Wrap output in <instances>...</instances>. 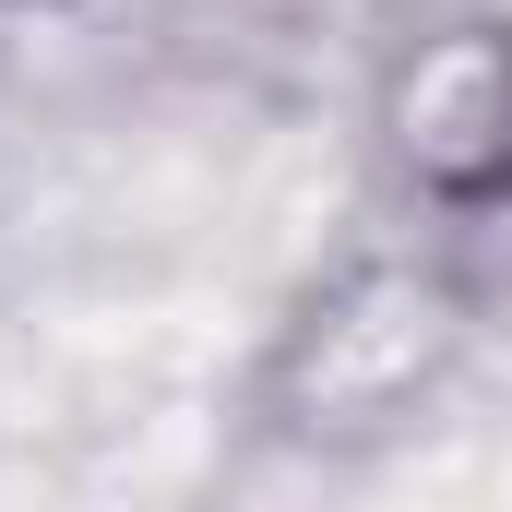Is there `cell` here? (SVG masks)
Segmentation results:
<instances>
[{
    "label": "cell",
    "instance_id": "1",
    "mask_svg": "<svg viewBox=\"0 0 512 512\" xmlns=\"http://www.w3.org/2000/svg\"><path fill=\"white\" fill-rule=\"evenodd\" d=\"M477 346H489V298L465 251L393 215L286 286L239 405H251V441L286 465H382L465 393Z\"/></svg>",
    "mask_w": 512,
    "mask_h": 512
},
{
    "label": "cell",
    "instance_id": "2",
    "mask_svg": "<svg viewBox=\"0 0 512 512\" xmlns=\"http://www.w3.org/2000/svg\"><path fill=\"white\" fill-rule=\"evenodd\" d=\"M370 167L393 215L465 239L512 215V12L489 0H429L370 48Z\"/></svg>",
    "mask_w": 512,
    "mask_h": 512
},
{
    "label": "cell",
    "instance_id": "3",
    "mask_svg": "<svg viewBox=\"0 0 512 512\" xmlns=\"http://www.w3.org/2000/svg\"><path fill=\"white\" fill-rule=\"evenodd\" d=\"M251 12H286V24L322 12V24H370V36H393V24H417L429 0H251Z\"/></svg>",
    "mask_w": 512,
    "mask_h": 512
},
{
    "label": "cell",
    "instance_id": "4",
    "mask_svg": "<svg viewBox=\"0 0 512 512\" xmlns=\"http://www.w3.org/2000/svg\"><path fill=\"white\" fill-rule=\"evenodd\" d=\"M0 12H60V0H0Z\"/></svg>",
    "mask_w": 512,
    "mask_h": 512
}]
</instances>
